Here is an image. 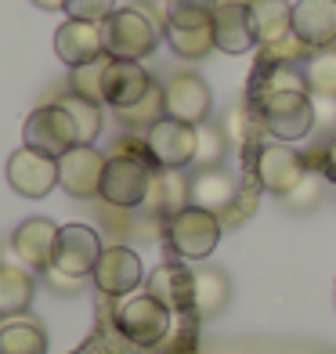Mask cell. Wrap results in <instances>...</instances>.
Listing matches in <instances>:
<instances>
[{"label":"cell","mask_w":336,"mask_h":354,"mask_svg":"<svg viewBox=\"0 0 336 354\" xmlns=\"http://www.w3.org/2000/svg\"><path fill=\"white\" fill-rule=\"evenodd\" d=\"M37 8H44V11H66V4L69 0H33Z\"/></svg>","instance_id":"f35d334b"},{"label":"cell","mask_w":336,"mask_h":354,"mask_svg":"<svg viewBox=\"0 0 336 354\" xmlns=\"http://www.w3.org/2000/svg\"><path fill=\"white\" fill-rule=\"evenodd\" d=\"M105 62H109V55H105V58H98V62H87V66H76V69L69 73V87H73V94H80V98H87V102L105 105V98H102Z\"/></svg>","instance_id":"4dcf8cb0"},{"label":"cell","mask_w":336,"mask_h":354,"mask_svg":"<svg viewBox=\"0 0 336 354\" xmlns=\"http://www.w3.org/2000/svg\"><path fill=\"white\" fill-rule=\"evenodd\" d=\"M322 174L329 177V181H336V138L326 145V152H322Z\"/></svg>","instance_id":"74e56055"},{"label":"cell","mask_w":336,"mask_h":354,"mask_svg":"<svg viewBox=\"0 0 336 354\" xmlns=\"http://www.w3.org/2000/svg\"><path fill=\"white\" fill-rule=\"evenodd\" d=\"M112 11H116V0H69L66 4V15L80 22H105Z\"/></svg>","instance_id":"e575fe53"},{"label":"cell","mask_w":336,"mask_h":354,"mask_svg":"<svg viewBox=\"0 0 336 354\" xmlns=\"http://www.w3.org/2000/svg\"><path fill=\"white\" fill-rule=\"evenodd\" d=\"M304 80H308V94L318 98H336V51H318L315 58H308L304 66Z\"/></svg>","instance_id":"f1b7e54d"},{"label":"cell","mask_w":336,"mask_h":354,"mask_svg":"<svg viewBox=\"0 0 336 354\" xmlns=\"http://www.w3.org/2000/svg\"><path fill=\"white\" fill-rule=\"evenodd\" d=\"M239 196V181L232 170L224 167H203L196 177H192V206H203L210 214H224Z\"/></svg>","instance_id":"44dd1931"},{"label":"cell","mask_w":336,"mask_h":354,"mask_svg":"<svg viewBox=\"0 0 336 354\" xmlns=\"http://www.w3.org/2000/svg\"><path fill=\"white\" fill-rule=\"evenodd\" d=\"M91 279L102 297H131L145 282V268H141V257L131 246H105Z\"/></svg>","instance_id":"8fae6325"},{"label":"cell","mask_w":336,"mask_h":354,"mask_svg":"<svg viewBox=\"0 0 336 354\" xmlns=\"http://www.w3.org/2000/svg\"><path fill=\"white\" fill-rule=\"evenodd\" d=\"M8 185L26 199L51 196V188L58 185V159L22 145V149L11 152V159H8Z\"/></svg>","instance_id":"30bf717a"},{"label":"cell","mask_w":336,"mask_h":354,"mask_svg":"<svg viewBox=\"0 0 336 354\" xmlns=\"http://www.w3.org/2000/svg\"><path fill=\"white\" fill-rule=\"evenodd\" d=\"M33 289H37V282L26 268L0 264V318L26 315V308L33 304Z\"/></svg>","instance_id":"cb8c5ba5"},{"label":"cell","mask_w":336,"mask_h":354,"mask_svg":"<svg viewBox=\"0 0 336 354\" xmlns=\"http://www.w3.org/2000/svg\"><path fill=\"white\" fill-rule=\"evenodd\" d=\"M55 51H58V58L66 62L69 69L105 58L102 22H80V19L62 22V26H58V33H55Z\"/></svg>","instance_id":"9a60e30c"},{"label":"cell","mask_w":336,"mask_h":354,"mask_svg":"<svg viewBox=\"0 0 336 354\" xmlns=\"http://www.w3.org/2000/svg\"><path fill=\"white\" fill-rule=\"evenodd\" d=\"M261 123L271 138L279 141H300L315 127V105L308 91H279V94H261Z\"/></svg>","instance_id":"5b68a950"},{"label":"cell","mask_w":336,"mask_h":354,"mask_svg":"<svg viewBox=\"0 0 336 354\" xmlns=\"http://www.w3.org/2000/svg\"><path fill=\"white\" fill-rule=\"evenodd\" d=\"M170 318L174 311L163 308L152 293H131L127 300H120L116 315H112L120 336L134 347H159L170 336Z\"/></svg>","instance_id":"3957f363"},{"label":"cell","mask_w":336,"mask_h":354,"mask_svg":"<svg viewBox=\"0 0 336 354\" xmlns=\"http://www.w3.org/2000/svg\"><path fill=\"white\" fill-rule=\"evenodd\" d=\"M224 145H228V138H224L221 127H199V149H196L199 170H203V167H221Z\"/></svg>","instance_id":"836d02e7"},{"label":"cell","mask_w":336,"mask_h":354,"mask_svg":"<svg viewBox=\"0 0 336 354\" xmlns=\"http://www.w3.org/2000/svg\"><path fill=\"white\" fill-rule=\"evenodd\" d=\"M250 22L257 44L279 47L293 37V4L290 0H250Z\"/></svg>","instance_id":"7402d4cb"},{"label":"cell","mask_w":336,"mask_h":354,"mask_svg":"<svg viewBox=\"0 0 336 354\" xmlns=\"http://www.w3.org/2000/svg\"><path fill=\"white\" fill-rule=\"evenodd\" d=\"M214 40H217V51H224V55L253 51L257 47V33H253V22H250V4L221 0V8L214 15Z\"/></svg>","instance_id":"d6986e66"},{"label":"cell","mask_w":336,"mask_h":354,"mask_svg":"<svg viewBox=\"0 0 336 354\" xmlns=\"http://www.w3.org/2000/svg\"><path fill=\"white\" fill-rule=\"evenodd\" d=\"M185 206H192V177H185V170H174V167H156L145 210L152 217L167 221L174 214H181Z\"/></svg>","instance_id":"ffe728a7"},{"label":"cell","mask_w":336,"mask_h":354,"mask_svg":"<svg viewBox=\"0 0 336 354\" xmlns=\"http://www.w3.org/2000/svg\"><path fill=\"white\" fill-rule=\"evenodd\" d=\"M253 170H257L261 188L271 192V196H279V199H286L304 181V177H308V163H304V156L297 149H290L286 141L264 145V149L257 152V159H253Z\"/></svg>","instance_id":"52a82bcc"},{"label":"cell","mask_w":336,"mask_h":354,"mask_svg":"<svg viewBox=\"0 0 336 354\" xmlns=\"http://www.w3.org/2000/svg\"><path fill=\"white\" fill-rule=\"evenodd\" d=\"M163 98H167V116L170 120H181L188 127H203L210 120L214 94H210V84H206L199 73L170 76V84L163 87Z\"/></svg>","instance_id":"7c38bea8"},{"label":"cell","mask_w":336,"mask_h":354,"mask_svg":"<svg viewBox=\"0 0 336 354\" xmlns=\"http://www.w3.org/2000/svg\"><path fill=\"white\" fill-rule=\"evenodd\" d=\"M22 138L29 149H37V152H47V156H66L73 145H80L76 138V127H73V116L66 109H62L58 102L51 105H40L29 112V120L22 127Z\"/></svg>","instance_id":"8992f818"},{"label":"cell","mask_w":336,"mask_h":354,"mask_svg":"<svg viewBox=\"0 0 336 354\" xmlns=\"http://www.w3.org/2000/svg\"><path fill=\"white\" fill-rule=\"evenodd\" d=\"M156 163L141 156H109L102 177V199L116 210H138L149 199Z\"/></svg>","instance_id":"277c9868"},{"label":"cell","mask_w":336,"mask_h":354,"mask_svg":"<svg viewBox=\"0 0 336 354\" xmlns=\"http://www.w3.org/2000/svg\"><path fill=\"white\" fill-rule=\"evenodd\" d=\"M58 105L73 116V127H76L80 145H94V138L102 134V105L80 98V94H73V91L66 94V98H58Z\"/></svg>","instance_id":"83f0119b"},{"label":"cell","mask_w":336,"mask_h":354,"mask_svg":"<svg viewBox=\"0 0 336 354\" xmlns=\"http://www.w3.org/2000/svg\"><path fill=\"white\" fill-rule=\"evenodd\" d=\"M149 152L156 159V167H174L185 170L196 163V149H199V127H188L181 120H159L152 131H145Z\"/></svg>","instance_id":"9c48e42d"},{"label":"cell","mask_w":336,"mask_h":354,"mask_svg":"<svg viewBox=\"0 0 336 354\" xmlns=\"http://www.w3.org/2000/svg\"><path fill=\"white\" fill-rule=\"evenodd\" d=\"M44 275H47V286L58 289V293H76V289L84 286V279H73V275H66V271H58V268H47Z\"/></svg>","instance_id":"8d00e7d4"},{"label":"cell","mask_w":336,"mask_h":354,"mask_svg":"<svg viewBox=\"0 0 336 354\" xmlns=\"http://www.w3.org/2000/svg\"><path fill=\"white\" fill-rule=\"evenodd\" d=\"M221 8V0H178L167 8L170 26H214V15Z\"/></svg>","instance_id":"f546056e"},{"label":"cell","mask_w":336,"mask_h":354,"mask_svg":"<svg viewBox=\"0 0 336 354\" xmlns=\"http://www.w3.org/2000/svg\"><path fill=\"white\" fill-rule=\"evenodd\" d=\"M221 131H224V138H228V141H239V145H243V141H246V116H243V109L235 105V109L228 112V123H224Z\"/></svg>","instance_id":"d590c367"},{"label":"cell","mask_w":336,"mask_h":354,"mask_svg":"<svg viewBox=\"0 0 336 354\" xmlns=\"http://www.w3.org/2000/svg\"><path fill=\"white\" fill-rule=\"evenodd\" d=\"M293 37L304 47L326 51L336 40V0H297L293 4Z\"/></svg>","instance_id":"ac0fdd59"},{"label":"cell","mask_w":336,"mask_h":354,"mask_svg":"<svg viewBox=\"0 0 336 354\" xmlns=\"http://www.w3.org/2000/svg\"><path fill=\"white\" fill-rule=\"evenodd\" d=\"M0 354H47V333L37 318L15 315L0 322Z\"/></svg>","instance_id":"603a6c76"},{"label":"cell","mask_w":336,"mask_h":354,"mask_svg":"<svg viewBox=\"0 0 336 354\" xmlns=\"http://www.w3.org/2000/svg\"><path fill=\"white\" fill-rule=\"evenodd\" d=\"M156 4L163 8V26H167V8H170V4H178V0H156Z\"/></svg>","instance_id":"ab89813d"},{"label":"cell","mask_w":336,"mask_h":354,"mask_svg":"<svg viewBox=\"0 0 336 354\" xmlns=\"http://www.w3.org/2000/svg\"><path fill=\"white\" fill-rule=\"evenodd\" d=\"M167 246L181 261H206L221 243V217L203 206H185L181 214L167 217L163 224Z\"/></svg>","instance_id":"7a4b0ae2"},{"label":"cell","mask_w":336,"mask_h":354,"mask_svg":"<svg viewBox=\"0 0 336 354\" xmlns=\"http://www.w3.org/2000/svg\"><path fill=\"white\" fill-rule=\"evenodd\" d=\"M116 116H120L123 127H131V131H152L159 120H167V98H163V87H159L156 80H152V87H149L145 98L134 102V105H127V109H116Z\"/></svg>","instance_id":"4316f807"},{"label":"cell","mask_w":336,"mask_h":354,"mask_svg":"<svg viewBox=\"0 0 336 354\" xmlns=\"http://www.w3.org/2000/svg\"><path fill=\"white\" fill-rule=\"evenodd\" d=\"M105 37V55L123 58V62H141L156 51L159 44V26L145 8H116L102 22Z\"/></svg>","instance_id":"6da1fadb"},{"label":"cell","mask_w":336,"mask_h":354,"mask_svg":"<svg viewBox=\"0 0 336 354\" xmlns=\"http://www.w3.org/2000/svg\"><path fill=\"white\" fill-rule=\"evenodd\" d=\"M279 91H308V80H304V73L297 66H290V62H275V66H268L261 94H279Z\"/></svg>","instance_id":"d6a6232c"},{"label":"cell","mask_w":336,"mask_h":354,"mask_svg":"<svg viewBox=\"0 0 336 354\" xmlns=\"http://www.w3.org/2000/svg\"><path fill=\"white\" fill-rule=\"evenodd\" d=\"M232 300V282L224 275L221 268H203L196 271V304H192V311L199 318H214L228 308Z\"/></svg>","instance_id":"d4e9b609"},{"label":"cell","mask_w":336,"mask_h":354,"mask_svg":"<svg viewBox=\"0 0 336 354\" xmlns=\"http://www.w3.org/2000/svg\"><path fill=\"white\" fill-rule=\"evenodd\" d=\"M145 293H152L174 315H185V311H192V304H196V271H188L181 261H167L149 275Z\"/></svg>","instance_id":"2e32d148"},{"label":"cell","mask_w":336,"mask_h":354,"mask_svg":"<svg viewBox=\"0 0 336 354\" xmlns=\"http://www.w3.org/2000/svg\"><path fill=\"white\" fill-rule=\"evenodd\" d=\"M322 185H326V174L322 170H308V177L286 196V206L290 210H297V214H304V210H315L318 206V199H322Z\"/></svg>","instance_id":"1f68e13d"},{"label":"cell","mask_w":336,"mask_h":354,"mask_svg":"<svg viewBox=\"0 0 336 354\" xmlns=\"http://www.w3.org/2000/svg\"><path fill=\"white\" fill-rule=\"evenodd\" d=\"M58 224L47 217H29L22 221L11 235V250L29 271H47L55 264V250H58Z\"/></svg>","instance_id":"5bb4252c"},{"label":"cell","mask_w":336,"mask_h":354,"mask_svg":"<svg viewBox=\"0 0 336 354\" xmlns=\"http://www.w3.org/2000/svg\"><path fill=\"white\" fill-rule=\"evenodd\" d=\"M105 163H109V156H102L94 145H73L66 156H58V185L76 199L102 196Z\"/></svg>","instance_id":"ba28073f"},{"label":"cell","mask_w":336,"mask_h":354,"mask_svg":"<svg viewBox=\"0 0 336 354\" xmlns=\"http://www.w3.org/2000/svg\"><path fill=\"white\" fill-rule=\"evenodd\" d=\"M102 239L91 224H66L58 232V250H55V264L58 271H66L73 279H91L94 275V264L102 257Z\"/></svg>","instance_id":"4fadbf2b"},{"label":"cell","mask_w":336,"mask_h":354,"mask_svg":"<svg viewBox=\"0 0 336 354\" xmlns=\"http://www.w3.org/2000/svg\"><path fill=\"white\" fill-rule=\"evenodd\" d=\"M163 33L174 47V55L178 58H206L210 51H217V40H214V26H163Z\"/></svg>","instance_id":"484cf974"},{"label":"cell","mask_w":336,"mask_h":354,"mask_svg":"<svg viewBox=\"0 0 336 354\" xmlns=\"http://www.w3.org/2000/svg\"><path fill=\"white\" fill-rule=\"evenodd\" d=\"M152 87V76L141 69V62H123V58H109L105 62V76H102V98L112 109H127L141 102Z\"/></svg>","instance_id":"e0dca14e"}]
</instances>
